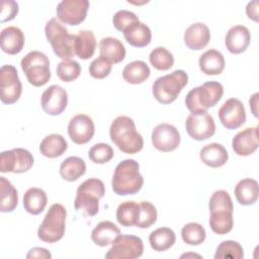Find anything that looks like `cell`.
<instances>
[{
    "mask_svg": "<svg viewBox=\"0 0 259 259\" xmlns=\"http://www.w3.org/2000/svg\"><path fill=\"white\" fill-rule=\"evenodd\" d=\"M224 87L220 82L208 81L198 87L192 88L185 97V105L192 114L207 112L222 99Z\"/></svg>",
    "mask_w": 259,
    "mask_h": 259,
    "instance_id": "4",
    "label": "cell"
},
{
    "mask_svg": "<svg viewBox=\"0 0 259 259\" xmlns=\"http://www.w3.org/2000/svg\"><path fill=\"white\" fill-rule=\"evenodd\" d=\"M250 31L244 25L232 26L225 36L226 48L232 54H241L245 52L250 45Z\"/></svg>",
    "mask_w": 259,
    "mask_h": 259,
    "instance_id": "20",
    "label": "cell"
},
{
    "mask_svg": "<svg viewBox=\"0 0 259 259\" xmlns=\"http://www.w3.org/2000/svg\"><path fill=\"white\" fill-rule=\"evenodd\" d=\"M111 68V63L100 56L91 62L89 66V74L95 79H104L110 74Z\"/></svg>",
    "mask_w": 259,
    "mask_h": 259,
    "instance_id": "43",
    "label": "cell"
},
{
    "mask_svg": "<svg viewBox=\"0 0 259 259\" xmlns=\"http://www.w3.org/2000/svg\"><path fill=\"white\" fill-rule=\"evenodd\" d=\"M27 259H31V258H42V259H51L52 258V254L45 248H40V247H35L32 248L28 251L27 255H26Z\"/></svg>",
    "mask_w": 259,
    "mask_h": 259,
    "instance_id": "46",
    "label": "cell"
},
{
    "mask_svg": "<svg viewBox=\"0 0 259 259\" xmlns=\"http://www.w3.org/2000/svg\"><path fill=\"white\" fill-rule=\"evenodd\" d=\"M140 205V212L139 218L136 226L140 229H147L154 225L157 221V209L154 204L149 201H141Z\"/></svg>",
    "mask_w": 259,
    "mask_h": 259,
    "instance_id": "40",
    "label": "cell"
},
{
    "mask_svg": "<svg viewBox=\"0 0 259 259\" xmlns=\"http://www.w3.org/2000/svg\"><path fill=\"white\" fill-rule=\"evenodd\" d=\"M0 22L4 23L14 19L18 13V3L13 0H1L0 2Z\"/></svg>",
    "mask_w": 259,
    "mask_h": 259,
    "instance_id": "45",
    "label": "cell"
},
{
    "mask_svg": "<svg viewBox=\"0 0 259 259\" xmlns=\"http://www.w3.org/2000/svg\"><path fill=\"white\" fill-rule=\"evenodd\" d=\"M96 39L91 30H80L76 35L75 55L82 60H87L94 55Z\"/></svg>",
    "mask_w": 259,
    "mask_h": 259,
    "instance_id": "35",
    "label": "cell"
},
{
    "mask_svg": "<svg viewBox=\"0 0 259 259\" xmlns=\"http://www.w3.org/2000/svg\"><path fill=\"white\" fill-rule=\"evenodd\" d=\"M20 65L27 81L32 86L40 87L49 82L51 78L50 60L44 53L38 51L27 53L22 58Z\"/></svg>",
    "mask_w": 259,
    "mask_h": 259,
    "instance_id": "9",
    "label": "cell"
},
{
    "mask_svg": "<svg viewBox=\"0 0 259 259\" xmlns=\"http://www.w3.org/2000/svg\"><path fill=\"white\" fill-rule=\"evenodd\" d=\"M114 155L112 147L105 143H98L92 146L89 150V159L96 164H104L109 162Z\"/></svg>",
    "mask_w": 259,
    "mask_h": 259,
    "instance_id": "42",
    "label": "cell"
},
{
    "mask_svg": "<svg viewBox=\"0 0 259 259\" xmlns=\"http://www.w3.org/2000/svg\"><path fill=\"white\" fill-rule=\"evenodd\" d=\"M47 202V193L37 187L27 189L23 195V207L28 213L33 215L39 214L45 209Z\"/></svg>",
    "mask_w": 259,
    "mask_h": 259,
    "instance_id": "30",
    "label": "cell"
},
{
    "mask_svg": "<svg viewBox=\"0 0 259 259\" xmlns=\"http://www.w3.org/2000/svg\"><path fill=\"white\" fill-rule=\"evenodd\" d=\"M144 252V244L135 235H119L105 254L106 259H136Z\"/></svg>",
    "mask_w": 259,
    "mask_h": 259,
    "instance_id": "10",
    "label": "cell"
},
{
    "mask_svg": "<svg viewBox=\"0 0 259 259\" xmlns=\"http://www.w3.org/2000/svg\"><path fill=\"white\" fill-rule=\"evenodd\" d=\"M109 136L112 143L125 154H136L144 147V140L137 132L133 118L120 115L110 124Z\"/></svg>",
    "mask_w": 259,
    "mask_h": 259,
    "instance_id": "1",
    "label": "cell"
},
{
    "mask_svg": "<svg viewBox=\"0 0 259 259\" xmlns=\"http://www.w3.org/2000/svg\"><path fill=\"white\" fill-rule=\"evenodd\" d=\"M199 157L205 165L211 168H219L227 163L229 154L223 145L219 143H210L201 148Z\"/></svg>",
    "mask_w": 259,
    "mask_h": 259,
    "instance_id": "23",
    "label": "cell"
},
{
    "mask_svg": "<svg viewBox=\"0 0 259 259\" xmlns=\"http://www.w3.org/2000/svg\"><path fill=\"white\" fill-rule=\"evenodd\" d=\"M56 71L57 76L63 82H72L79 77L81 73V66L76 61L66 60L58 64Z\"/></svg>",
    "mask_w": 259,
    "mask_h": 259,
    "instance_id": "41",
    "label": "cell"
},
{
    "mask_svg": "<svg viewBox=\"0 0 259 259\" xmlns=\"http://www.w3.org/2000/svg\"><path fill=\"white\" fill-rule=\"evenodd\" d=\"M41 108L50 115L61 114L68 105V93L59 85H51L41 94Z\"/></svg>",
    "mask_w": 259,
    "mask_h": 259,
    "instance_id": "17",
    "label": "cell"
},
{
    "mask_svg": "<svg viewBox=\"0 0 259 259\" xmlns=\"http://www.w3.org/2000/svg\"><path fill=\"white\" fill-rule=\"evenodd\" d=\"M89 5L88 0H63L57 5V17L65 24L78 25L85 20Z\"/></svg>",
    "mask_w": 259,
    "mask_h": 259,
    "instance_id": "13",
    "label": "cell"
},
{
    "mask_svg": "<svg viewBox=\"0 0 259 259\" xmlns=\"http://www.w3.org/2000/svg\"><path fill=\"white\" fill-rule=\"evenodd\" d=\"M186 132L193 140L204 141L215 133L213 117L207 112L202 114H189L185 121Z\"/></svg>",
    "mask_w": 259,
    "mask_h": 259,
    "instance_id": "15",
    "label": "cell"
},
{
    "mask_svg": "<svg viewBox=\"0 0 259 259\" xmlns=\"http://www.w3.org/2000/svg\"><path fill=\"white\" fill-rule=\"evenodd\" d=\"M120 235L119 228L109 221L100 222L91 232V239L94 244L100 247L111 245Z\"/></svg>",
    "mask_w": 259,
    "mask_h": 259,
    "instance_id": "25",
    "label": "cell"
},
{
    "mask_svg": "<svg viewBox=\"0 0 259 259\" xmlns=\"http://www.w3.org/2000/svg\"><path fill=\"white\" fill-rule=\"evenodd\" d=\"M33 165L32 154L22 148L3 151L0 155V171L2 173H24Z\"/></svg>",
    "mask_w": 259,
    "mask_h": 259,
    "instance_id": "12",
    "label": "cell"
},
{
    "mask_svg": "<svg viewBox=\"0 0 259 259\" xmlns=\"http://www.w3.org/2000/svg\"><path fill=\"white\" fill-rule=\"evenodd\" d=\"M257 97H258V93H254V94L250 97V100H249L250 107L252 108V112H253V114H254L255 117L258 116V114H257V109H256V106H257Z\"/></svg>",
    "mask_w": 259,
    "mask_h": 259,
    "instance_id": "48",
    "label": "cell"
},
{
    "mask_svg": "<svg viewBox=\"0 0 259 259\" xmlns=\"http://www.w3.org/2000/svg\"><path fill=\"white\" fill-rule=\"evenodd\" d=\"M181 237L187 245L197 246L204 242L206 233L200 224L188 223L181 229Z\"/></svg>",
    "mask_w": 259,
    "mask_h": 259,
    "instance_id": "37",
    "label": "cell"
},
{
    "mask_svg": "<svg viewBox=\"0 0 259 259\" xmlns=\"http://www.w3.org/2000/svg\"><path fill=\"white\" fill-rule=\"evenodd\" d=\"M244 257L243 247L236 241L227 240L222 242L215 251L214 258L215 259H242Z\"/></svg>",
    "mask_w": 259,
    "mask_h": 259,
    "instance_id": "39",
    "label": "cell"
},
{
    "mask_svg": "<svg viewBox=\"0 0 259 259\" xmlns=\"http://www.w3.org/2000/svg\"><path fill=\"white\" fill-rule=\"evenodd\" d=\"M209 226L213 233L225 235L232 231L234 226V205L230 194L226 190H217L208 202Z\"/></svg>",
    "mask_w": 259,
    "mask_h": 259,
    "instance_id": "2",
    "label": "cell"
},
{
    "mask_svg": "<svg viewBox=\"0 0 259 259\" xmlns=\"http://www.w3.org/2000/svg\"><path fill=\"white\" fill-rule=\"evenodd\" d=\"M144 184V178L140 173V165L134 159H125L115 167L111 187L115 194L120 196L138 193Z\"/></svg>",
    "mask_w": 259,
    "mask_h": 259,
    "instance_id": "3",
    "label": "cell"
},
{
    "mask_svg": "<svg viewBox=\"0 0 259 259\" xmlns=\"http://www.w3.org/2000/svg\"><path fill=\"white\" fill-rule=\"evenodd\" d=\"M86 172V164L83 159L72 156L65 159L60 166L61 177L69 182L78 180Z\"/></svg>",
    "mask_w": 259,
    "mask_h": 259,
    "instance_id": "31",
    "label": "cell"
},
{
    "mask_svg": "<svg viewBox=\"0 0 259 259\" xmlns=\"http://www.w3.org/2000/svg\"><path fill=\"white\" fill-rule=\"evenodd\" d=\"M18 203V192L12 183L4 176L0 177V210L10 212Z\"/></svg>",
    "mask_w": 259,
    "mask_h": 259,
    "instance_id": "33",
    "label": "cell"
},
{
    "mask_svg": "<svg viewBox=\"0 0 259 259\" xmlns=\"http://www.w3.org/2000/svg\"><path fill=\"white\" fill-rule=\"evenodd\" d=\"M219 118L228 130H236L246 121V110L243 103L237 98H230L220 107Z\"/></svg>",
    "mask_w": 259,
    "mask_h": 259,
    "instance_id": "16",
    "label": "cell"
},
{
    "mask_svg": "<svg viewBox=\"0 0 259 259\" xmlns=\"http://www.w3.org/2000/svg\"><path fill=\"white\" fill-rule=\"evenodd\" d=\"M67 141L59 134H52L45 137L39 145L40 154L47 158L60 157L67 151Z\"/></svg>",
    "mask_w": 259,
    "mask_h": 259,
    "instance_id": "29",
    "label": "cell"
},
{
    "mask_svg": "<svg viewBox=\"0 0 259 259\" xmlns=\"http://www.w3.org/2000/svg\"><path fill=\"white\" fill-rule=\"evenodd\" d=\"M25 38L22 30L16 26H7L1 30V49L8 55L20 53L24 47Z\"/></svg>",
    "mask_w": 259,
    "mask_h": 259,
    "instance_id": "22",
    "label": "cell"
},
{
    "mask_svg": "<svg viewBox=\"0 0 259 259\" xmlns=\"http://www.w3.org/2000/svg\"><path fill=\"white\" fill-rule=\"evenodd\" d=\"M105 194V186L100 179L89 178L79 185L74 206L84 217H93L99 210V199Z\"/></svg>",
    "mask_w": 259,
    "mask_h": 259,
    "instance_id": "5",
    "label": "cell"
},
{
    "mask_svg": "<svg viewBox=\"0 0 259 259\" xmlns=\"http://www.w3.org/2000/svg\"><path fill=\"white\" fill-rule=\"evenodd\" d=\"M198 64L205 75H220L225 69L226 62L221 52L210 49L200 56Z\"/></svg>",
    "mask_w": 259,
    "mask_h": 259,
    "instance_id": "28",
    "label": "cell"
},
{
    "mask_svg": "<svg viewBox=\"0 0 259 259\" xmlns=\"http://www.w3.org/2000/svg\"><path fill=\"white\" fill-rule=\"evenodd\" d=\"M150 74L149 66L141 60L126 64L122 70V78L130 84H141L150 77Z\"/></svg>",
    "mask_w": 259,
    "mask_h": 259,
    "instance_id": "32",
    "label": "cell"
},
{
    "mask_svg": "<svg viewBox=\"0 0 259 259\" xmlns=\"http://www.w3.org/2000/svg\"><path fill=\"white\" fill-rule=\"evenodd\" d=\"M140 205L135 201L121 202L116 209V221L122 227L136 226L139 218Z\"/></svg>",
    "mask_w": 259,
    "mask_h": 259,
    "instance_id": "36",
    "label": "cell"
},
{
    "mask_svg": "<svg viewBox=\"0 0 259 259\" xmlns=\"http://www.w3.org/2000/svg\"><path fill=\"white\" fill-rule=\"evenodd\" d=\"M258 126L246 127L232 141V148L238 156H249L258 149Z\"/></svg>",
    "mask_w": 259,
    "mask_h": 259,
    "instance_id": "19",
    "label": "cell"
},
{
    "mask_svg": "<svg viewBox=\"0 0 259 259\" xmlns=\"http://www.w3.org/2000/svg\"><path fill=\"white\" fill-rule=\"evenodd\" d=\"M95 126L92 118L86 114H77L73 116L68 124V135L73 143L84 145L94 136Z\"/></svg>",
    "mask_w": 259,
    "mask_h": 259,
    "instance_id": "18",
    "label": "cell"
},
{
    "mask_svg": "<svg viewBox=\"0 0 259 259\" xmlns=\"http://www.w3.org/2000/svg\"><path fill=\"white\" fill-rule=\"evenodd\" d=\"M234 193L237 201L242 205L254 204L258 199L259 187L255 179L244 178L235 186Z\"/></svg>",
    "mask_w": 259,
    "mask_h": 259,
    "instance_id": "26",
    "label": "cell"
},
{
    "mask_svg": "<svg viewBox=\"0 0 259 259\" xmlns=\"http://www.w3.org/2000/svg\"><path fill=\"white\" fill-rule=\"evenodd\" d=\"M151 248L157 252H163L171 248L176 242L175 233L169 228H158L149 236Z\"/></svg>",
    "mask_w": 259,
    "mask_h": 259,
    "instance_id": "34",
    "label": "cell"
},
{
    "mask_svg": "<svg viewBox=\"0 0 259 259\" xmlns=\"http://www.w3.org/2000/svg\"><path fill=\"white\" fill-rule=\"evenodd\" d=\"M122 32L125 40L131 46L136 48L147 47L152 39V32L150 27L141 21H137L131 24Z\"/></svg>",
    "mask_w": 259,
    "mask_h": 259,
    "instance_id": "24",
    "label": "cell"
},
{
    "mask_svg": "<svg viewBox=\"0 0 259 259\" xmlns=\"http://www.w3.org/2000/svg\"><path fill=\"white\" fill-rule=\"evenodd\" d=\"M45 33L57 57L66 61L75 56L76 35L70 34L68 29L56 18H51L47 22Z\"/></svg>",
    "mask_w": 259,
    "mask_h": 259,
    "instance_id": "7",
    "label": "cell"
},
{
    "mask_svg": "<svg viewBox=\"0 0 259 259\" xmlns=\"http://www.w3.org/2000/svg\"><path fill=\"white\" fill-rule=\"evenodd\" d=\"M66 217L67 210L62 204H52L38 227V239L46 243H56L60 241L65 234Z\"/></svg>",
    "mask_w": 259,
    "mask_h": 259,
    "instance_id": "8",
    "label": "cell"
},
{
    "mask_svg": "<svg viewBox=\"0 0 259 259\" xmlns=\"http://www.w3.org/2000/svg\"><path fill=\"white\" fill-rule=\"evenodd\" d=\"M137 21H140L139 17L134 12L124 9L118 10L112 18L114 27L119 31H123L126 27Z\"/></svg>",
    "mask_w": 259,
    "mask_h": 259,
    "instance_id": "44",
    "label": "cell"
},
{
    "mask_svg": "<svg viewBox=\"0 0 259 259\" xmlns=\"http://www.w3.org/2000/svg\"><path fill=\"white\" fill-rule=\"evenodd\" d=\"M258 0H254L248 3L246 7V13L248 17L254 21H258Z\"/></svg>",
    "mask_w": 259,
    "mask_h": 259,
    "instance_id": "47",
    "label": "cell"
},
{
    "mask_svg": "<svg viewBox=\"0 0 259 259\" xmlns=\"http://www.w3.org/2000/svg\"><path fill=\"white\" fill-rule=\"evenodd\" d=\"M209 39V28L202 22H195L191 24L184 32V42L188 49L193 51H199L205 48Z\"/></svg>",
    "mask_w": 259,
    "mask_h": 259,
    "instance_id": "21",
    "label": "cell"
},
{
    "mask_svg": "<svg viewBox=\"0 0 259 259\" xmlns=\"http://www.w3.org/2000/svg\"><path fill=\"white\" fill-rule=\"evenodd\" d=\"M100 56L108 60L111 64H117L123 61L125 57V48L123 44L115 37H103L99 41Z\"/></svg>",
    "mask_w": 259,
    "mask_h": 259,
    "instance_id": "27",
    "label": "cell"
},
{
    "mask_svg": "<svg viewBox=\"0 0 259 259\" xmlns=\"http://www.w3.org/2000/svg\"><path fill=\"white\" fill-rule=\"evenodd\" d=\"M151 65L159 71H167L174 64V57L171 52L163 47L155 48L149 56Z\"/></svg>",
    "mask_w": 259,
    "mask_h": 259,
    "instance_id": "38",
    "label": "cell"
},
{
    "mask_svg": "<svg viewBox=\"0 0 259 259\" xmlns=\"http://www.w3.org/2000/svg\"><path fill=\"white\" fill-rule=\"evenodd\" d=\"M188 83V75L183 70H175L170 74L157 78L152 92L156 100L162 104H170Z\"/></svg>",
    "mask_w": 259,
    "mask_h": 259,
    "instance_id": "6",
    "label": "cell"
},
{
    "mask_svg": "<svg viewBox=\"0 0 259 259\" xmlns=\"http://www.w3.org/2000/svg\"><path fill=\"white\" fill-rule=\"evenodd\" d=\"M1 101L4 104L15 103L22 93V85L17 70L12 65H3L0 69Z\"/></svg>",
    "mask_w": 259,
    "mask_h": 259,
    "instance_id": "11",
    "label": "cell"
},
{
    "mask_svg": "<svg viewBox=\"0 0 259 259\" xmlns=\"http://www.w3.org/2000/svg\"><path fill=\"white\" fill-rule=\"evenodd\" d=\"M153 146L160 152H172L180 145L178 130L169 123H160L154 127L151 135Z\"/></svg>",
    "mask_w": 259,
    "mask_h": 259,
    "instance_id": "14",
    "label": "cell"
}]
</instances>
